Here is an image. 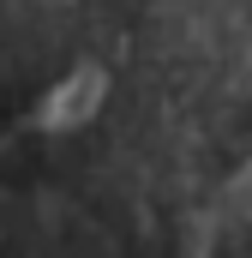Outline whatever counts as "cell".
Segmentation results:
<instances>
[{"mask_svg": "<svg viewBox=\"0 0 252 258\" xmlns=\"http://www.w3.org/2000/svg\"><path fill=\"white\" fill-rule=\"evenodd\" d=\"M102 102H108V66L78 60L60 84L36 102V126L42 132H78V126H90V120L102 114Z\"/></svg>", "mask_w": 252, "mask_h": 258, "instance_id": "obj_1", "label": "cell"}]
</instances>
